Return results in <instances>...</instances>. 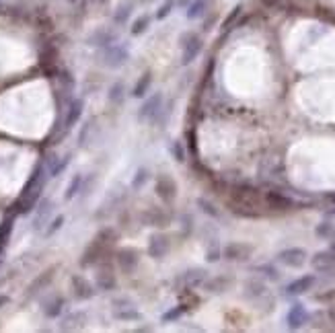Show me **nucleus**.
I'll list each match as a JSON object with an SVG mask.
<instances>
[{
  "label": "nucleus",
  "instance_id": "nucleus-1",
  "mask_svg": "<svg viewBox=\"0 0 335 333\" xmlns=\"http://www.w3.org/2000/svg\"><path fill=\"white\" fill-rule=\"evenodd\" d=\"M202 48H204V44H202V39L198 35L195 33H185L183 37H181V64L189 66L200 56Z\"/></svg>",
  "mask_w": 335,
  "mask_h": 333
},
{
  "label": "nucleus",
  "instance_id": "nucleus-2",
  "mask_svg": "<svg viewBox=\"0 0 335 333\" xmlns=\"http://www.w3.org/2000/svg\"><path fill=\"white\" fill-rule=\"evenodd\" d=\"M163 101H165L163 93H155V95L146 97L140 105V109H138V121H148V123L155 121L159 111L163 109Z\"/></svg>",
  "mask_w": 335,
  "mask_h": 333
},
{
  "label": "nucleus",
  "instance_id": "nucleus-3",
  "mask_svg": "<svg viewBox=\"0 0 335 333\" xmlns=\"http://www.w3.org/2000/svg\"><path fill=\"white\" fill-rule=\"evenodd\" d=\"M111 313H113V317L117 319V321H140L142 319V313L136 309V304L128 298H115L113 300V309H111Z\"/></svg>",
  "mask_w": 335,
  "mask_h": 333
},
{
  "label": "nucleus",
  "instance_id": "nucleus-4",
  "mask_svg": "<svg viewBox=\"0 0 335 333\" xmlns=\"http://www.w3.org/2000/svg\"><path fill=\"white\" fill-rule=\"evenodd\" d=\"M130 58V52L125 50L123 46H115L111 44L107 48H103V64L109 66V68H119L128 62Z\"/></svg>",
  "mask_w": 335,
  "mask_h": 333
},
{
  "label": "nucleus",
  "instance_id": "nucleus-5",
  "mask_svg": "<svg viewBox=\"0 0 335 333\" xmlns=\"http://www.w3.org/2000/svg\"><path fill=\"white\" fill-rule=\"evenodd\" d=\"M278 263H282L286 268H302L306 263V251L300 247H290V249H284V251L278 253Z\"/></svg>",
  "mask_w": 335,
  "mask_h": 333
},
{
  "label": "nucleus",
  "instance_id": "nucleus-6",
  "mask_svg": "<svg viewBox=\"0 0 335 333\" xmlns=\"http://www.w3.org/2000/svg\"><path fill=\"white\" fill-rule=\"evenodd\" d=\"M169 249H171V243H169V239H167L163 232L150 234L148 247H146V253H148L152 259H163L167 253H169Z\"/></svg>",
  "mask_w": 335,
  "mask_h": 333
},
{
  "label": "nucleus",
  "instance_id": "nucleus-7",
  "mask_svg": "<svg viewBox=\"0 0 335 333\" xmlns=\"http://www.w3.org/2000/svg\"><path fill=\"white\" fill-rule=\"evenodd\" d=\"M177 196V185L169 175H159L157 179V198L165 204H171Z\"/></svg>",
  "mask_w": 335,
  "mask_h": 333
},
{
  "label": "nucleus",
  "instance_id": "nucleus-8",
  "mask_svg": "<svg viewBox=\"0 0 335 333\" xmlns=\"http://www.w3.org/2000/svg\"><path fill=\"white\" fill-rule=\"evenodd\" d=\"M251 251H253V249H251L249 245L230 243V245H226L224 249H222V257L228 259V261H245V259H249Z\"/></svg>",
  "mask_w": 335,
  "mask_h": 333
},
{
  "label": "nucleus",
  "instance_id": "nucleus-9",
  "mask_svg": "<svg viewBox=\"0 0 335 333\" xmlns=\"http://www.w3.org/2000/svg\"><path fill=\"white\" fill-rule=\"evenodd\" d=\"M117 263L121 272L132 274L138 268V263H140V257H138V251H134V249H121L117 253Z\"/></svg>",
  "mask_w": 335,
  "mask_h": 333
},
{
  "label": "nucleus",
  "instance_id": "nucleus-10",
  "mask_svg": "<svg viewBox=\"0 0 335 333\" xmlns=\"http://www.w3.org/2000/svg\"><path fill=\"white\" fill-rule=\"evenodd\" d=\"M315 284V276L313 274H306V276H300L298 280L294 282H290L286 286V294L288 296H298V294H304L306 290H311Z\"/></svg>",
  "mask_w": 335,
  "mask_h": 333
},
{
  "label": "nucleus",
  "instance_id": "nucleus-11",
  "mask_svg": "<svg viewBox=\"0 0 335 333\" xmlns=\"http://www.w3.org/2000/svg\"><path fill=\"white\" fill-rule=\"evenodd\" d=\"M311 266L317 272H331V270H335V253L333 251H319L311 259Z\"/></svg>",
  "mask_w": 335,
  "mask_h": 333
},
{
  "label": "nucleus",
  "instance_id": "nucleus-12",
  "mask_svg": "<svg viewBox=\"0 0 335 333\" xmlns=\"http://www.w3.org/2000/svg\"><path fill=\"white\" fill-rule=\"evenodd\" d=\"M82 111H85V101H82V99H74V101L70 103V109H68V113H66V119H64V128H66V132H70V130L76 126V123L80 121Z\"/></svg>",
  "mask_w": 335,
  "mask_h": 333
},
{
  "label": "nucleus",
  "instance_id": "nucleus-13",
  "mask_svg": "<svg viewBox=\"0 0 335 333\" xmlns=\"http://www.w3.org/2000/svg\"><path fill=\"white\" fill-rule=\"evenodd\" d=\"M52 206H54V204H52L50 198H46V200L39 202L37 214H35V218H33V228H35V230H39L41 226H46V222H48V218H50V214H52V210H54Z\"/></svg>",
  "mask_w": 335,
  "mask_h": 333
},
{
  "label": "nucleus",
  "instance_id": "nucleus-14",
  "mask_svg": "<svg viewBox=\"0 0 335 333\" xmlns=\"http://www.w3.org/2000/svg\"><path fill=\"white\" fill-rule=\"evenodd\" d=\"M306 319H309V313H306V309L302 307V304H294V307L288 311L286 321H288V327H290V329H298L302 323H306Z\"/></svg>",
  "mask_w": 335,
  "mask_h": 333
},
{
  "label": "nucleus",
  "instance_id": "nucleus-15",
  "mask_svg": "<svg viewBox=\"0 0 335 333\" xmlns=\"http://www.w3.org/2000/svg\"><path fill=\"white\" fill-rule=\"evenodd\" d=\"M72 284H74V296H76L78 300H87V298H91V296L95 294L93 284H91V282H87L85 278L76 276L74 280H72Z\"/></svg>",
  "mask_w": 335,
  "mask_h": 333
},
{
  "label": "nucleus",
  "instance_id": "nucleus-16",
  "mask_svg": "<svg viewBox=\"0 0 335 333\" xmlns=\"http://www.w3.org/2000/svg\"><path fill=\"white\" fill-rule=\"evenodd\" d=\"M206 278H208V274H206L202 268H195V270L185 272L183 276L179 278V282H183L185 286H200V284L206 282Z\"/></svg>",
  "mask_w": 335,
  "mask_h": 333
},
{
  "label": "nucleus",
  "instance_id": "nucleus-17",
  "mask_svg": "<svg viewBox=\"0 0 335 333\" xmlns=\"http://www.w3.org/2000/svg\"><path fill=\"white\" fill-rule=\"evenodd\" d=\"M150 85H152V74H150V72H144L140 78L136 80V85H134V89H132V97H136V99H142V97H146Z\"/></svg>",
  "mask_w": 335,
  "mask_h": 333
},
{
  "label": "nucleus",
  "instance_id": "nucleus-18",
  "mask_svg": "<svg viewBox=\"0 0 335 333\" xmlns=\"http://www.w3.org/2000/svg\"><path fill=\"white\" fill-rule=\"evenodd\" d=\"M82 185H85V177H82L80 173H76V175L70 179V183H68L66 191H64V200H66V202L74 200V198L78 196V193L82 191Z\"/></svg>",
  "mask_w": 335,
  "mask_h": 333
},
{
  "label": "nucleus",
  "instance_id": "nucleus-19",
  "mask_svg": "<svg viewBox=\"0 0 335 333\" xmlns=\"http://www.w3.org/2000/svg\"><path fill=\"white\" fill-rule=\"evenodd\" d=\"M95 284H97V288H99V290H105V292H107V290H113L117 286V280H115V276L111 274V272L103 270V272L97 274Z\"/></svg>",
  "mask_w": 335,
  "mask_h": 333
},
{
  "label": "nucleus",
  "instance_id": "nucleus-20",
  "mask_svg": "<svg viewBox=\"0 0 335 333\" xmlns=\"http://www.w3.org/2000/svg\"><path fill=\"white\" fill-rule=\"evenodd\" d=\"M230 284H232V278L216 276V278H212V280H208V278H206L204 288H206V290H210V292H222V290H226Z\"/></svg>",
  "mask_w": 335,
  "mask_h": 333
},
{
  "label": "nucleus",
  "instance_id": "nucleus-21",
  "mask_svg": "<svg viewBox=\"0 0 335 333\" xmlns=\"http://www.w3.org/2000/svg\"><path fill=\"white\" fill-rule=\"evenodd\" d=\"M123 97H125L123 85H121V82H113V85L109 87V93H107V101H109V105H113V107L121 105Z\"/></svg>",
  "mask_w": 335,
  "mask_h": 333
},
{
  "label": "nucleus",
  "instance_id": "nucleus-22",
  "mask_svg": "<svg viewBox=\"0 0 335 333\" xmlns=\"http://www.w3.org/2000/svg\"><path fill=\"white\" fill-rule=\"evenodd\" d=\"M208 8V0H191V4H187V19L193 21V19H200Z\"/></svg>",
  "mask_w": 335,
  "mask_h": 333
},
{
  "label": "nucleus",
  "instance_id": "nucleus-23",
  "mask_svg": "<svg viewBox=\"0 0 335 333\" xmlns=\"http://www.w3.org/2000/svg\"><path fill=\"white\" fill-rule=\"evenodd\" d=\"M62 309H64V298H62V296H56L54 300L46 302L44 313H46V317H50V319H56V317H60Z\"/></svg>",
  "mask_w": 335,
  "mask_h": 333
},
{
  "label": "nucleus",
  "instance_id": "nucleus-24",
  "mask_svg": "<svg viewBox=\"0 0 335 333\" xmlns=\"http://www.w3.org/2000/svg\"><path fill=\"white\" fill-rule=\"evenodd\" d=\"M148 27H150V17H148V15H140V17H138V19L132 23L130 33H132L134 37H140L142 33L148 31Z\"/></svg>",
  "mask_w": 335,
  "mask_h": 333
},
{
  "label": "nucleus",
  "instance_id": "nucleus-25",
  "mask_svg": "<svg viewBox=\"0 0 335 333\" xmlns=\"http://www.w3.org/2000/svg\"><path fill=\"white\" fill-rule=\"evenodd\" d=\"M70 161H72V155H70V152H68V155H64L62 161H56V159H54V165H52V169H50V177H60V175L68 169Z\"/></svg>",
  "mask_w": 335,
  "mask_h": 333
},
{
  "label": "nucleus",
  "instance_id": "nucleus-26",
  "mask_svg": "<svg viewBox=\"0 0 335 333\" xmlns=\"http://www.w3.org/2000/svg\"><path fill=\"white\" fill-rule=\"evenodd\" d=\"M148 179H150V175H148L146 166H138L136 175H134V179H132V189H142V187L148 183Z\"/></svg>",
  "mask_w": 335,
  "mask_h": 333
},
{
  "label": "nucleus",
  "instance_id": "nucleus-27",
  "mask_svg": "<svg viewBox=\"0 0 335 333\" xmlns=\"http://www.w3.org/2000/svg\"><path fill=\"white\" fill-rule=\"evenodd\" d=\"M265 294V286L261 284V282H257V280H251V282H247L245 284V296H249V298H253V296H263Z\"/></svg>",
  "mask_w": 335,
  "mask_h": 333
},
{
  "label": "nucleus",
  "instance_id": "nucleus-28",
  "mask_svg": "<svg viewBox=\"0 0 335 333\" xmlns=\"http://www.w3.org/2000/svg\"><path fill=\"white\" fill-rule=\"evenodd\" d=\"M64 222H66V216H64V214H60V216H56L54 220H50V226L46 228V237H54V234L64 226Z\"/></svg>",
  "mask_w": 335,
  "mask_h": 333
},
{
  "label": "nucleus",
  "instance_id": "nucleus-29",
  "mask_svg": "<svg viewBox=\"0 0 335 333\" xmlns=\"http://www.w3.org/2000/svg\"><path fill=\"white\" fill-rule=\"evenodd\" d=\"M130 17H132V4H128V6H119L117 12L113 15V21H115L117 25H125V21H128Z\"/></svg>",
  "mask_w": 335,
  "mask_h": 333
},
{
  "label": "nucleus",
  "instance_id": "nucleus-30",
  "mask_svg": "<svg viewBox=\"0 0 335 333\" xmlns=\"http://www.w3.org/2000/svg\"><path fill=\"white\" fill-rule=\"evenodd\" d=\"M169 152H171V157H173L177 163H183V161H185V150H183V146H181V142L173 140V142L169 144Z\"/></svg>",
  "mask_w": 335,
  "mask_h": 333
},
{
  "label": "nucleus",
  "instance_id": "nucleus-31",
  "mask_svg": "<svg viewBox=\"0 0 335 333\" xmlns=\"http://www.w3.org/2000/svg\"><path fill=\"white\" fill-rule=\"evenodd\" d=\"M173 8H175V0H167V2L157 10V19L159 21H163V19H167L173 12Z\"/></svg>",
  "mask_w": 335,
  "mask_h": 333
},
{
  "label": "nucleus",
  "instance_id": "nucleus-32",
  "mask_svg": "<svg viewBox=\"0 0 335 333\" xmlns=\"http://www.w3.org/2000/svg\"><path fill=\"white\" fill-rule=\"evenodd\" d=\"M220 257H222L220 245H212L210 249H206V261H208V263H216Z\"/></svg>",
  "mask_w": 335,
  "mask_h": 333
},
{
  "label": "nucleus",
  "instance_id": "nucleus-33",
  "mask_svg": "<svg viewBox=\"0 0 335 333\" xmlns=\"http://www.w3.org/2000/svg\"><path fill=\"white\" fill-rule=\"evenodd\" d=\"M257 272H265V276L270 278V280H278L280 278V272H278L272 263H265V266H259V268H255Z\"/></svg>",
  "mask_w": 335,
  "mask_h": 333
},
{
  "label": "nucleus",
  "instance_id": "nucleus-34",
  "mask_svg": "<svg viewBox=\"0 0 335 333\" xmlns=\"http://www.w3.org/2000/svg\"><path fill=\"white\" fill-rule=\"evenodd\" d=\"M317 237H323V239H329L331 237V232H333V226L329 224V222H321V224L317 226Z\"/></svg>",
  "mask_w": 335,
  "mask_h": 333
},
{
  "label": "nucleus",
  "instance_id": "nucleus-35",
  "mask_svg": "<svg viewBox=\"0 0 335 333\" xmlns=\"http://www.w3.org/2000/svg\"><path fill=\"white\" fill-rule=\"evenodd\" d=\"M183 313H185V309H183V307L171 309L169 313H165V315H163V321H165V323H169V321H173V319H179V317L183 315Z\"/></svg>",
  "mask_w": 335,
  "mask_h": 333
},
{
  "label": "nucleus",
  "instance_id": "nucleus-36",
  "mask_svg": "<svg viewBox=\"0 0 335 333\" xmlns=\"http://www.w3.org/2000/svg\"><path fill=\"white\" fill-rule=\"evenodd\" d=\"M91 123H93V121H87L85 126H82V130H80V134H78V146H85V144H87V136H89V130H91Z\"/></svg>",
  "mask_w": 335,
  "mask_h": 333
},
{
  "label": "nucleus",
  "instance_id": "nucleus-37",
  "mask_svg": "<svg viewBox=\"0 0 335 333\" xmlns=\"http://www.w3.org/2000/svg\"><path fill=\"white\" fill-rule=\"evenodd\" d=\"M198 204H200V206H204V208H202V210H204V212H206V214H212V216H218V214H216V212H214V210H212V206H210V204H206V202H204V200H200V202H198Z\"/></svg>",
  "mask_w": 335,
  "mask_h": 333
},
{
  "label": "nucleus",
  "instance_id": "nucleus-38",
  "mask_svg": "<svg viewBox=\"0 0 335 333\" xmlns=\"http://www.w3.org/2000/svg\"><path fill=\"white\" fill-rule=\"evenodd\" d=\"M4 302H8V296H0V307H2Z\"/></svg>",
  "mask_w": 335,
  "mask_h": 333
},
{
  "label": "nucleus",
  "instance_id": "nucleus-39",
  "mask_svg": "<svg viewBox=\"0 0 335 333\" xmlns=\"http://www.w3.org/2000/svg\"><path fill=\"white\" fill-rule=\"evenodd\" d=\"M189 2V0H181V4H187Z\"/></svg>",
  "mask_w": 335,
  "mask_h": 333
},
{
  "label": "nucleus",
  "instance_id": "nucleus-40",
  "mask_svg": "<svg viewBox=\"0 0 335 333\" xmlns=\"http://www.w3.org/2000/svg\"><path fill=\"white\" fill-rule=\"evenodd\" d=\"M68 2H76V0H68Z\"/></svg>",
  "mask_w": 335,
  "mask_h": 333
}]
</instances>
